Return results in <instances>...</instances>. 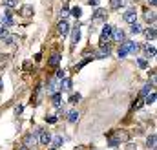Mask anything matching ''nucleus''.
Returning a JSON list of instances; mask_svg holds the SVG:
<instances>
[{
	"label": "nucleus",
	"instance_id": "obj_14",
	"mask_svg": "<svg viewBox=\"0 0 157 150\" xmlns=\"http://www.w3.org/2000/svg\"><path fill=\"white\" fill-rule=\"evenodd\" d=\"M60 90H66V92H70V90H71V79H68V77L60 79Z\"/></svg>",
	"mask_w": 157,
	"mask_h": 150
},
{
	"label": "nucleus",
	"instance_id": "obj_45",
	"mask_svg": "<svg viewBox=\"0 0 157 150\" xmlns=\"http://www.w3.org/2000/svg\"><path fill=\"white\" fill-rule=\"evenodd\" d=\"M0 86H2V81H0Z\"/></svg>",
	"mask_w": 157,
	"mask_h": 150
},
{
	"label": "nucleus",
	"instance_id": "obj_23",
	"mask_svg": "<svg viewBox=\"0 0 157 150\" xmlns=\"http://www.w3.org/2000/svg\"><path fill=\"white\" fill-rule=\"evenodd\" d=\"M144 103H146V105H154V103H155V92H154V90H152L148 95H144Z\"/></svg>",
	"mask_w": 157,
	"mask_h": 150
},
{
	"label": "nucleus",
	"instance_id": "obj_6",
	"mask_svg": "<svg viewBox=\"0 0 157 150\" xmlns=\"http://www.w3.org/2000/svg\"><path fill=\"white\" fill-rule=\"evenodd\" d=\"M11 24H13V13L7 9L4 15H0V26H6V28H7V26H11Z\"/></svg>",
	"mask_w": 157,
	"mask_h": 150
},
{
	"label": "nucleus",
	"instance_id": "obj_10",
	"mask_svg": "<svg viewBox=\"0 0 157 150\" xmlns=\"http://www.w3.org/2000/svg\"><path fill=\"white\" fill-rule=\"evenodd\" d=\"M130 40H122V44H121V48H119V59H124L128 53H130Z\"/></svg>",
	"mask_w": 157,
	"mask_h": 150
},
{
	"label": "nucleus",
	"instance_id": "obj_21",
	"mask_svg": "<svg viewBox=\"0 0 157 150\" xmlns=\"http://www.w3.org/2000/svg\"><path fill=\"white\" fill-rule=\"evenodd\" d=\"M112 37L115 38V40H119V42H122V40H124V31H122V30H113Z\"/></svg>",
	"mask_w": 157,
	"mask_h": 150
},
{
	"label": "nucleus",
	"instance_id": "obj_8",
	"mask_svg": "<svg viewBox=\"0 0 157 150\" xmlns=\"http://www.w3.org/2000/svg\"><path fill=\"white\" fill-rule=\"evenodd\" d=\"M106 17H108V15H106L104 9H101V7L95 9V13H93V24H95V22H106Z\"/></svg>",
	"mask_w": 157,
	"mask_h": 150
},
{
	"label": "nucleus",
	"instance_id": "obj_28",
	"mask_svg": "<svg viewBox=\"0 0 157 150\" xmlns=\"http://www.w3.org/2000/svg\"><path fill=\"white\" fill-rule=\"evenodd\" d=\"M146 145H148V148H152V150L155 148V134H152V136L146 139Z\"/></svg>",
	"mask_w": 157,
	"mask_h": 150
},
{
	"label": "nucleus",
	"instance_id": "obj_26",
	"mask_svg": "<svg viewBox=\"0 0 157 150\" xmlns=\"http://www.w3.org/2000/svg\"><path fill=\"white\" fill-rule=\"evenodd\" d=\"M130 31H132L133 35H137V33H141V31H143V28H141V24H137V22H133V24L130 26Z\"/></svg>",
	"mask_w": 157,
	"mask_h": 150
},
{
	"label": "nucleus",
	"instance_id": "obj_1",
	"mask_svg": "<svg viewBox=\"0 0 157 150\" xmlns=\"http://www.w3.org/2000/svg\"><path fill=\"white\" fill-rule=\"evenodd\" d=\"M128 139H130V134H128V132H124V130H115V132H112V134L108 136V147L117 148L121 143H126Z\"/></svg>",
	"mask_w": 157,
	"mask_h": 150
},
{
	"label": "nucleus",
	"instance_id": "obj_16",
	"mask_svg": "<svg viewBox=\"0 0 157 150\" xmlns=\"http://www.w3.org/2000/svg\"><path fill=\"white\" fill-rule=\"evenodd\" d=\"M78 40H80V28H78V26H75V28H73V33H71V44L75 46Z\"/></svg>",
	"mask_w": 157,
	"mask_h": 150
},
{
	"label": "nucleus",
	"instance_id": "obj_9",
	"mask_svg": "<svg viewBox=\"0 0 157 150\" xmlns=\"http://www.w3.org/2000/svg\"><path fill=\"white\" fill-rule=\"evenodd\" d=\"M122 18H124V22H128V24L137 22V13H135V9H128V11L122 15Z\"/></svg>",
	"mask_w": 157,
	"mask_h": 150
},
{
	"label": "nucleus",
	"instance_id": "obj_20",
	"mask_svg": "<svg viewBox=\"0 0 157 150\" xmlns=\"http://www.w3.org/2000/svg\"><path fill=\"white\" fill-rule=\"evenodd\" d=\"M18 42V35H6L4 37V44H17Z\"/></svg>",
	"mask_w": 157,
	"mask_h": 150
},
{
	"label": "nucleus",
	"instance_id": "obj_43",
	"mask_svg": "<svg viewBox=\"0 0 157 150\" xmlns=\"http://www.w3.org/2000/svg\"><path fill=\"white\" fill-rule=\"evenodd\" d=\"M20 150H33V148H28V147H22Z\"/></svg>",
	"mask_w": 157,
	"mask_h": 150
},
{
	"label": "nucleus",
	"instance_id": "obj_39",
	"mask_svg": "<svg viewBox=\"0 0 157 150\" xmlns=\"http://www.w3.org/2000/svg\"><path fill=\"white\" fill-rule=\"evenodd\" d=\"M46 121L53 124V123H57V117H55V115H48V117H46Z\"/></svg>",
	"mask_w": 157,
	"mask_h": 150
},
{
	"label": "nucleus",
	"instance_id": "obj_30",
	"mask_svg": "<svg viewBox=\"0 0 157 150\" xmlns=\"http://www.w3.org/2000/svg\"><path fill=\"white\" fill-rule=\"evenodd\" d=\"M152 88H154V84H146L143 90H141V97H144V95H148L150 92H152Z\"/></svg>",
	"mask_w": 157,
	"mask_h": 150
},
{
	"label": "nucleus",
	"instance_id": "obj_24",
	"mask_svg": "<svg viewBox=\"0 0 157 150\" xmlns=\"http://www.w3.org/2000/svg\"><path fill=\"white\" fill-rule=\"evenodd\" d=\"M124 6V0H110V7L112 9H121Z\"/></svg>",
	"mask_w": 157,
	"mask_h": 150
},
{
	"label": "nucleus",
	"instance_id": "obj_35",
	"mask_svg": "<svg viewBox=\"0 0 157 150\" xmlns=\"http://www.w3.org/2000/svg\"><path fill=\"white\" fill-rule=\"evenodd\" d=\"M137 64H139V68H148V61L146 59H137Z\"/></svg>",
	"mask_w": 157,
	"mask_h": 150
},
{
	"label": "nucleus",
	"instance_id": "obj_33",
	"mask_svg": "<svg viewBox=\"0 0 157 150\" xmlns=\"http://www.w3.org/2000/svg\"><path fill=\"white\" fill-rule=\"evenodd\" d=\"M78 101H80V93H73V95L70 97V105H77Z\"/></svg>",
	"mask_w": 157,
	"mask_h": 150
},
{
	"label": "nucleus",
	"instance_id": "obj_27",
	"mask_svg": "<svg viewBox=\"0 0 157 150\" xmlns=\"http://www.w3.org/2000/svg\"><path fill=\"white\" fill-rule=\"evenodd\" d=\"M4 6H6L7 9H13V7L18 6V0H4Z\"/></svg>",
	"mask_w": 157,
	"mask_h": 150
},
{
	"label": "nucleus",
	"instance_id": "obj_17",
	"mask_svg": "<svg viewBox=\"0 0 157 150\" xmlns=\"http://www.w3.org/2000/svg\"><path fill=\"white\" fill-rule=\"evenodd\" d=\"M20 15H22V17H26V18H28V17H31V15H33V7H31V6H22Z\"/></svg>",
	"mask_w": 157,
	"mask_h": 150
},
{
	"label": "nucleus",
	"instance_id": "obj_42",
	"mask_svg": "<svg viewBox=\"0 0 157 150\" xmlns=\"http://www.w3.org/2000/svg\"><path fill=\"white\" fill-rule=\"evenodd\" d=\"M148 2H150V6H152V7L155 6V0H148Z\"/></svg>",
	"mask_w": 157,
	"mask_h": 150
},
{
	"label": "nucleus",
	"instance_id": "obj_3",
	"mask_svg": "<svg viewBox=\"0 0 157 150\" xmlns=\"http://www.w3.org/2000/svg\"><path fill=\"white\" fill-rule=\"evenodd\" d=\"M22 143H24V147H28V148H33V147L39 143V134H37V132H31V134L24 136Z\"/></svg>",
	"mask_w": 157,
	"mask_h": 150
},
{
	"label": "nucleus",
	"instance_id": "obj_25",
	"mask_svg": "<svg viewBox=\"0 0 157 150\" xmlns=\"http://www.w3.org/2000/svg\"><path fill=\"white\" fill-rule=\"evenodd\" d=\"M68 121H70V123H77L78 121V112L77 110H71V112L68 113Z\"/></svg>",
	"mask_w": 157,
	"mask_h": 150
},
{
	"label": "nucleus",
	"instance_id": "obj_29",
	"mask_svg": "<svg viewBox=\"0 0 157 150\" xmlns=\"http://www.w3.org/2000/svg\"><path fill=\"white\" fill-rule=\"evenodd\" d=\"M40 93H42V86H39V88L35 90V97L31 99V101H33V105H39V101H40Z\"/></svg>",
	"mask_w": 157,
	"mask_h": 150
},
{
	"label": "nucleus",
	"instance_id": "obj_38",
	"mask_svg": "<svg viewBox=\"0 0 157 150\" xmlns=\"http://www.w3.org/2000/svg\"><path fill=\"white\" fill-rule=\"evenodd\" d=\"M7 35V30H6V26H0V38H4Z\"/></svg>",
	"mask_w": 157,
	"mask_h": 150
},
{
	"label": "nucleus",
	"instance_id": "obj_13",
	"mask_svg": "<svg viewBox=\"0 0 157 150\" xmlns=\"http://www.w3.org/2000/svg\"><path fill=\"white\" fill-rule=\"evenodd\" d=\"M144 20H146L148 24H155V11L146 9V11H144Z\"/></svg>",
	"mask_w": 157,
	"mask_h": 150
},
{
	"label": "nucleus",
	"instance_id": "obj_40",
	"mask_svg": "<svg viewBox=\"0 0 157 150\" xmlns=\"http://www.w3.org/2000/svg\"><path fill=\"white\" fill-rule=\"evenodd\" d=\"M22 110H24V108H22V105H18V106H15V113H22Z\"/></svg>",
	"mask_w": 157,
	"mask_h": 150
},
{
	"label": "nucleus",
	"instance_id": "obj_41",
	"mask_svg": "<svg viewBox=\"0 0 157 150\" xmlns=\"http://www.w3.org/2000/svg\"><path fill=\"white\" fill-rule=\"evenodd\" d=\"M90 6H99V0H86Z\"/></svg>",
	"mask_w": 157,
	"mask_h": 150
},
{
	"label": "nucleus",
	"instance_id": "obj_31",
	"mask_svg": "<svg viewBox=\"0 0 157 150\" xmlns=\"http://www.w3.org/2000/svg\"><path fill=\"white\" fill-rule=\"evenodd\" d=\"M71 15H73L75 18H80V15H82V9H80L78 6H75V7H71Z\"/></svg>",
	"mask_w": 157,
	"mask_h": 150
},
{
	"label": "nucleus",
	"instance_id": "obj_22",
	"mask_svg": "<svg viewBox=\"0 0 157 150\" xmlns=\"http://www.w3.org/2000/svg\"><path fill=\"white\" fill-rule=\"evenodd\" d=\"M144 51H146V55L155 57V46L154 44H144Z\"/></svg>",
	"mask_w": 157,
	"mask_h": 150
},
{
	"label": "nucleus",
	"instance_id": "obj_37",
	"mask_svg": "<svg viewBox=\"0 0 157 150\" xmlns=\"http://www.w3.org/2000/svg\"><path fill=\"white\" fill-rule=\"evenodd\" d=\"M68 15H70V11H68V7L64 6V7H62V11H60V17H62V18H66Z\"/></svg>",
	"mask_w": 157,
	"mask_h": 150
},
{
	"label": "nucleus",
	"instance_id": "obj_15",
	"mask_svg": "<svg viewBox=\"0 0 157 150\" xmlns=\"http://www.w3.org/2000/svg\"><path fill=\"white\" fill-rule=\"evenodd\" d=\"M51 101H53V106L60 108V105H62V97H60V92H55V93L51 95Z\"/></svg>",
	"mask_w": 157,
	"mask_h": 150
},
{
	"label": "nucleus",
	"instance_id": "obj_18",
	"mask_svg": "<svg viewBox=\"0 0 157 150\" xmlns=\"http://www.w3.org/2000/svg\"><path fill=\"white\" fill-rule=\"evenodd\" d=\"M62 143H64L62 136H55V137H51V145H53V148H59V147H62Z\"/></svg>",
	"mask_w": 157,
	"mask_h": 150
},
{
	"label": "nucleus",
	"instance_id": "obj_7",
	"mask_svg": "<svg viewBox=\"0 0 157 150\" xmlns=\"http://www.w3.org/2000/svg\"><path fill=\"white\" fill-rule=\"evenodd\" d=\"M39 141L42 143V145H46V147H48V145L51 143V134H49L48 130H42V128H40V130H39Z\"/></svg>",
	"mask_w": 157,
	"mask_h": 150
},
{
	"label": "nucleus",
	"instance_id": "obj_34",
	"mask_svg": "<svg viewBox=\"0 0 157 150\" xmlns=\"http://www.w3.org/2000/svg\"><path fill=\"white\" fill-rule=\"evenodd\" d=\"M143 105H144V101H143V99H137V101H135V103L132 105V108H133V110H139V108H141Z\"/></svg>",
	"mask_w": 157,
	"mask_h": 150
},
{
	"label": "nucleus",
	"instance_id": "obj_2",
	"mask_svg": "<svg viewBox=\"0 0 157 150\" xmlns=\"http://www.w3.org/2000/svg\"><path fill=\"white\" fill-rule=\"evenodd\" d=\"M110 53H112L110 44H108V42H102V44H101V48L93 53V59H108V57H110Z\"/></svg>",
	"mask_w": 157,
	"mask_h": 150
},
{
	"label": "nucleus",
	"instance_id": "obj_5",
	"mask_svg": "<svg viewBox=\"0 0 157 150\" xmlns=\"http://www.w3.org/2000/svg\"><path fill=\"white\" fill-rule=\"evenodd\" d=\"M57 31H59V35H62V37H66V35L70 33V24H68V20H66V18H62V20L59 22Z\"/></svg>",
	"mask_w": 157,
	"mask_h": 150
},
{
	"label": "nucleus",
	"instance_id": "obj_19",
	"mask_svg": "<svg viewBox=\"0 0 157 150\" xmlns=\"http://www.w3.org/2000/svg\"><path fill=\"white\" fill-rule=\"evenodd\" d=\"M155 28H154V26H152V28H148V30H146V31H144V37L148 38V40H155Z\"/></svg>",
	"mask_w": 157,
	"mask_h": 150
},
{
	"label": "nucleus",
	"instance_id": "obj_44",
	"mask_svg": "<svg viewBox=\"0 0 157 150\" xmlns=\"http://www.w3.org/2000/svg\"><path fill=\"white\" fill-rule=\"evenodd\" d=\"M51 150H59V148H51Z\"/></svg>",
	"mask_w": 157,
	"mask_h": 150
},
{
	"label": "nucleus",
	"instance_id": "obj_36",
	"mask_svg": "<svg viewBox=\"0 0 157 150\" xmlns=\"http://www.w3.org/2000/svg\"><path fill=\"white\" fill-rule=\"evenodd\" d=\"M64 77H66V72H62V70H59L57 75H55V79H59V81H60V79H64Z\"/></svg>",
	"mask_w": 157,
	"mask_h": 150
},
{
	"label": "nucleus",
	"instance_id": "obj_11",
	"mask_svg": "<svg viewBox=\"0 0 157 150\" xmlns=\"http://www.w3.org/2000/svg\"><path fill=\"white\" fill-rule=\"evenodd\" d=\"M57 90H59V79H51V81L48 82V93L53 95Z\"/></svg>",
	"mask_w": 157,
	"mask_h": 150
},
{
	"label": "nucleus",
	"instance_id": "obj_12",
	"mask_svg": "<svg viewBox=\"0 0 157 150\" xmlns=\"http://www.w3.org/2000/svg\"><path fill=\"white\" fill-rule=\"evenodd\" d=\"M59 64H60V55H59V53L51 55V57H49V61H48V66H49V68H57Z\"/></svg>",
	"mask_w": 157,
	"mask_h": 150
},
{
	"label": "nucleus",
	"instance_id": "obj_4",
	"mask_svg": "<svg viewBox=\"0 0 157 150\" xmlns=\"http://www.w3.org/2000/svg\"><path fill=\"white\" fill-rule=\"evenodd\" d=\"M112 33H113V28H112L110 24H104V28H102V31H101V44L106 42V40H110V38H112Z\"/></svg>",
	"mask_w": 157,
	"mask_h": 150
},
{
	"label": "nucleus",
	"instance_id": "obj_32",
	"mask_svg": "<svg viewBox=\"0 0 157 150\" xmlns=\"http://www.w3.org/2000/svg\"><path fill=\"white\" fill-rule=\"evenodd\" d=\"M128 49H130V53H137V51H139V44L130 40V48H128Z\"/></svg>",
	"mask_w": 157,
	"mask_h": 150
},
{
	"label": "nucleus",
	"instance_id": "obj_46",
	"mask_svg": "<svg viewBox=\"0 0 157 150\" xmlns=\"http://www.w3.org/2000/svg\"><path fill=\"white\" fill-rule=\"evenodd\" d=\"M91 150H97V148H91Z\"/></svg>",
	"mask_w": 157,
	"mask_h": 150
}]
</instances>
